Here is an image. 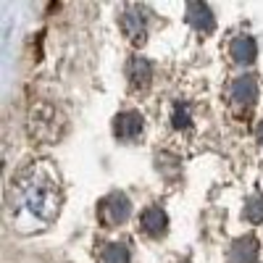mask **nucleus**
Segmentation results:
<instances>
[{
    "mask_svg": "<svg viewBox=\"0 0 263 263\" xmlns=\"http://www.w3.org/2000/svg\"><path fill=\"white\" fill-rule=\"evenodd\" d=\"M18 208L24 205L29 216H34L37 221L50 224L61 211L63 203V187L58 182V174L48 163H34L24 177L18 179Z\"/></svg>",
    "mask_w": 263,
    "mask_h": 263,
    "instance_id": "nucleus-1",
    "label": "nucleus"
},
{
    "mask_svg": "<svg viewBox=\"0 0 263 263\" xmlns=\"http://www.w3.org/2000/svg\"><path fill=\"white\" fill-rule=\"evenodd\" d=\"M98 213H100V221L103 224L119 227V224H124L126 218L132 216V200H129L124 192H111V195H105L103 200H100Z\"/></svg>",
    "mask_w": 263,
    "mask_h": 263,
    "instance_id": "nucleus-2",
    "label": "nucleus"
},
{
    "mask_svg": "<svg viewBox=\"0 0 263 263\" xmlns=\"http://www.w3.org/2000/svg\"><path fill=\"white\" fill-rule=\"evenodd\" d=\"M121 29L129 40H135V42H142L145 34H147V13L145 8L140 6H126L121 8Z\"/></svg>",
    "mask_w": 263,
    "mask_h": 263,
    "instance_id": "nucleus-3",
    "label": "nucleus"
},
{
    "mask_svg": "<svg viewBox=\"0 0 263 263\" xmlns=\"http://www.w3.org/2000/svg\"><path fill=\"white\" fill-rule=\"evenodd\" d=\"M258 98V82L255 77H237L229 87V100L239 108V111H245V108H250Z\"/></svg>",
    "mask_w": 263,
    "mask_h": 263,
    "instance_id": "nucleus-4",
    "label": "nucleus"
},
{
    "mask_svg": "<svg viewBox=\"0 0 263 263\" xmlns=\"http://www.w3.org/2000/svg\"><path fill=\"white\" fill-rule=\"evenodd\" d=\"M114 132H116V137L124 140V142H132V140H137L142 135V116L137 111H124L116 116L114 121Z\"/></svg>",
    "mask_w": 263,
    "mask_h": 263,
    "instance_id": "nucleus-5",
    "label": "nucleus"
},
{
    "mask_svg": "<svg viewBox=\"0 0 263 263\" xmlns=\"http://www.w3.org/2000/svg\"><path fill=\"white\" fill-rule=\"evenodd\" d=\"M140 224H142V232H145L147 237H163L166 229H168V218H166L163 208L150 205V208H145Z\"/></svg>",
    "mask_w": 263,
    "mask_h": 263,
    "instance_id": "nucleus-6",
    "label": "nucleus"
},
{
    "mask_svg": "<svg viewBox=\"0 0 263 263\" xmlns=\"http://www.w3.org/2000/svg\"><path fill=\"white\" fill-rule=\"evenodd\" d=\"M258 258V239L255 237H239L229 248V263H255Z\"/></svg>",
    "mask_w": 263,
    "mask_h": 263,
    "instance_id": "nucleus-7",
    "label": "nucleus"
},
{
    "mask_svg": "<svg viewBox=\"0 0 263 263\" xmlns=\"http://www.w3.org/2000/svg\"><path fill=\"white\" fill-rule=\"evenodd\" d=\"M229 53H232V58H234L239 66L253 63V61H255V53H258L255 40H253V37H248V34L234 37V40H232V45H229Z\"/></svg>",
    "mask_w": 263,
    "mask_h": 263,
    "instance_id": "nucleus-8",
    "label": "nucleus"
},
{
    "mask_svg": "<svg viewBox=\"0 0 263 263\" xmlns=\"http://www.w3.org/2000/svg\"><path fill=\"white\" fill-rule=\"evenodd\" d=\"M187 24L200 29V32H211L213 29V11L205 3H190L187 6Z\"/></svg>",
    "mask_w": 263,
    "mask_h": 263,
    "instance_id": "nucleus-9",
    "label": "nucleus"
},
{
    "mask_svg": "<svg viewBox=\"0 0 263 263\" xmlns=\"http://www.w3.org/2000/svg\"><path fill=\"white\" fill-rule=\"evenodd\" d=\"M126 77H129V82L135 84V87H145V84L150 82V77H153L150 61H145V58H132V61L126 63Z\"/></svg>",
    "mask_w": 263,
    "mask_h": 263,
    "instance_id": "nucleus-10",
    "label": "nucleus"
},
{
    "mask_svg": "<svg viewBox=\"0 0 263 263\" xmlns=\"http://www.w3.org/2000/svg\"><path fill=\"white\" fill-rule=\"evenodd\" d=\"M100 263H129V248L124 242H108L100 250Z\"/></svg>",
    "mask_w": 263,
    "mask_h": 263,
    "instance_id": "nucleus-11",
    "label": "nucleus"
},
{
    "mask_svg": "<svg viewBox=\"0 0 263 263\" xmlns=\"http://www.w3.org/2000/svg\"><path fill=\"white\" fill-rule=\"evenodd\" d=\"M245 218H248V221H253V224L263 221V195H260V192H255L250 200H248V205H245Z\"/></svg>",
    "mask_w": 263,
    "mask_h": 263,
    "instance_id": "nucleus-12",
    "label": "nucleus"
},
{
    "mask_svg": "<svg viewBox=\"0 0 263 263\" xmlns=\"http://www.w3.org/2000/svg\"><path fill=\"white\" fill-rule=\"evenodd\" d=\"M190 119H187V114H184V108H177V111H174V124L177 126H184Z\"/></svg>",
    "mask_w": 263,
    "mask_h": 263,
    "instance_id": "nucleus-13",
    "label": "nucleus"
},
{
    "mask_svg": "<svg viewBox=\"0 0 263 263\" xmlns=\"http://www.w3.org/2000/svg\"><path fill=\"white\" fill-rule=\"evenodd\" d=\"M255 137H258V142H260V145H263V124H260V126H258V129H255Z\"/></svg>",
    "mask_w": 263,
    "mask_h": 263,
    "instance_id": "nucleus-14",
    "label": "nucleus"
}]
</instances>
